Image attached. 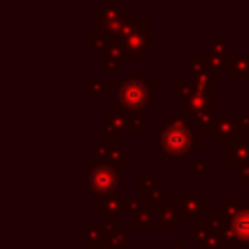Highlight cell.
<instances>
[{"label": "cell", "mask_w": 249, "mask_h": 249, "mask_svg": "<svg viewBox=\"0 0 249 249\" xmlns=\"http://www.w3.org/2000/svg\"><path fill=\"white\" fill-rule=\"evenodd\" d=\"M191 132L183 126H169L161 136V146L167 154H183L191 144Z\"/></svg>", "instance_id": "6da1fadb"}, {"label": "cell", "mask_w": 249, "mask_h": 249, "mask_svg": "<svg viewBox=\"0 0 249 249\" xmlns=\"http://www.w3.org/2000/svg\"><path fill=\"white\" fill-rule=\"evenodd\" d=\"M119 97L126 107H140L148 99V91L140 82H126L119 89Z\"/></svg>", "instance_id": "7a4b0ae2"}, {"label": "cell", "mask_w": 249, "mask_h": 249, "mask_svg": "<svg viewBox=\"0 0 249 249\" xmlns=\"http://www.w3.org/2000/svg\"><path fill=\"white\" fill-rule=\"evenodd\" d=\"M89 185H91V189L97 191V193H109V191H113L115 185H117V175H115V171L109 169V167H97V169H93L91 175H89Z\"/></svg>", "instance_id": "3957f363"}, {"label": "cell", "mask_w": 249, "mask_h": 249, "mask_svg": "<svg viewBox=\"0 0 249 249\" xmlns=\"http://www.w3.org/2000/svg\"><path fill=\"white\" fill-rule=\"evenodd\" d=\"M233 230H235V235L239 239H245L249 241V210L245 212H239L233 220Z\"/></svg>", "instance_id": "277c9868"}]
</instances>
